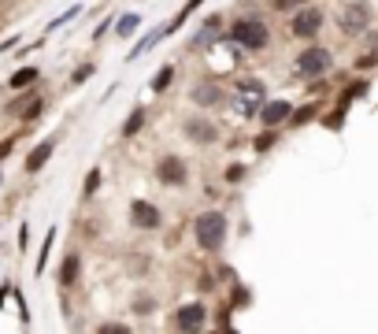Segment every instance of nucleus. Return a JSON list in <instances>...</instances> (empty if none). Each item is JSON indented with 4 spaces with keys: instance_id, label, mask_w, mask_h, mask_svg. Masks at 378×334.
I'll list each match as a JSON object with an SVG mask.
<instances>
[{
    "instance_id": "f257e3e1",
    "label": "nucleus",
    "mask_w": 378,
    "mask_h": 334,
    "mask_svg": "<svg viewBox=\"0 0 378 334\" xmlns=\"http://www.w3.org/2000/svg\"><path fill=\"white\" fill-rule=\"evenodd\" d=\"M226 238H230V215L219 212V208H204L193 215V242H197L200 253H223L226 249Z\"/></svg>"
},
{
    "instance_id": "f03ea898",
    "label": "nucleus",
    "mask_w": 378,
    "mask_h": 334,
    "mask_svg": "<svg viewBox=\"0 0 378 334\" xmlns=\"http://www.w3.org/2000/svg\"><path fill=\"white\" fill-rule=\"evenodd\" d=\"M223 45H237L245 52H267L271 49V26L264 15H237L223 34Z\"/></svg>"
},
{
    "instance_id": "7ed1b4c3",
    "label": "nucleus",
    "mask_w": 378,
    "mask_h": 334,
    "mask_svg": "<svg viewBox=\"0 0 378 334\" xmlns=\"http://www.w3.org/2000/svg\"><path fill=\"white\" fill-rule=\"evenodd\" d=\"M334 71V49L323 45V41H311V45H304L293 56V74L297 78H327V74Z\"/></svg>"
},
{
    "instance_id": "20e7f679",
    "label": "nucleus",
    "mask_w": 378,
    "mask_h": 334,
    "mask_svg": "<svg viewBox=\"0 0 378 334\" xmlns=\"http://www.w3.org/2000/svg\"><path fill=\"white\" fill-rule=\"evenodd\" d=\"M375 26V8L371 0H349V4H341L338 12V30L345 37H360L367 30Z\"/></svg>"
},
{
    "instance_id": "39448f33",
    "label": "nucleus",
    "mask_w": 378,
    "mask_h": 334,
    "mask_svg": "<svg viewBox=\"0 0 378 334\" xmlns=\"http://www.w3.org/2000/svg\"><path fill=\"white\" fill-rule=\"evenodd\" d=\"M323 26H327V12H323V8H300L297 15H289V37L293 41H319V34H323Z\"/></svg>"
},
{
    "instance_id": "423d86ee",
    "label": "nucleus",
    "mask_w": 378,
    "mask_h": 334,
    "mask_svg": "<svg viewBox=\"0 0 378 334\" xmlns=\"http://www.w3.org/2000/svg\"><path fill=\"white\" fill-rule=\"evenodd\" d=\"M208 323H212V308L200 297L175 308V331L178 334H208Z\"/></svg>"
},
{
    "instance_id": "0eeeda50",
    "label": "nucleus",
    "mask_w": 378,
    "mask_h": 334,
    "mask_svg": "<svg viewBox=\"0 0 378 334\" xmlns=\"http://www.w3.org/2000/svg\"><path fill=\"white\" fill-rule=\"evenodd\" d=\"M182 137H186L189 145H197V149H212V145H219L223 131L208 119V115L193 112V115H186V119H182Z\"/></svg>"
},
{
    "instance_id": "6e6552de",
    "label": "nucleus",
    "mask_w": 378,
    "mask_h": 334,
    "mask_svg": "<svg viewBox=\"0 0 378 334\" xmlns=\"http://www.w3.org/2000/svg\"><path fill=\"white\" fill-rule=\"evenodd\" d=\"M156 182L167 190H182L189 182V164L178 153H164L156 160Z\"/></svg>"
},
{
    "instance_id": "1a4fd4ad",
    "label": "nucleus",
    "mask_w": 378,
    "mask_h": 334,
    "mask_svg": "<svg viewBox=\"0 0 378 334\" xmlns=\"http://www.w3.org/2000/svg\"><path fill=\"white\" fill-rule=\"evenodd\" d=\"M130 227L141 231V234H156L164 227V212H160V204L145 201V197H134L130 201Z\"/></svg>"
},
{
    "instance_id": "9d476101",
    "label": "nucleus",
    "mask_w": 378,
    "mask_h": 334,
    "mask_svg": "<svg viewBox=\"0 0 378 334\" xmlns=\"http://www.w3.org/2000/svg\"><path fill=\"white\" fill-rule=\"evenodd\" d=\"M223 34H226V15L215 12V15L204 19L200 30L189 37V52H208L212 45H219V41H223Z\"/></svg>"
},
{
    "instance_id": "9b49d317",
    "label": "nucleus",
    "mask_w": 378,
    "mask_h": 334,
    "mask_svg": "<svg viewBox=\"0 0 378 334\" xmlns=\"http://www.w3.org/2000/svg\"><path fill=\"white\" fill-rule=\"evenodd\" d=\"M189 101L197 108H219L226 101V90L215 78H200V82L189 85Z\"/></svg>"
},
{
    "instance_id": "f8f14e48",
    "label": "nucleus",
    "mask_w": 378,
    "mask_h": 334,
    "mask_svg": "<svg viewBox=\"0 0 378 334\" xmlns=\"http://www.w3.org/2000/svg\"><path fill=\"white\" fill-rule=\"evenodd\" d=\"M41 112H45V97H41L37 90L15 97V101L8 104V115H15V119H23V123H34Z\"/></svg>"
},
{
    "instance_id": "ddd939ff",
    "label": "nucleus",
    "mask_w": 378,
    "mask_h": 334,
    "mask_svg": "<svg viewBox=\"0 0 378 334\" xmlns=\"http://www.w3.org/2000/svg\"><path fill=\"white\" fill-rule=\"evenodd\" d=\"M56 283H60V290H63V294H71V290L82 283V253H78V249L63 253L60 272H56Z\"/></svg>"
},
{
    "instance_id": "4468645a",
    "label": "nucleus",
    "mask_w": 378,
    "mask_h": 334,
    "mask_svg": "<svg viewBox=\"0 0 378 334\" xmlns=\"http://www.w3.org/2000/svg\"><path fill=\"white\" fill-rule=\"evenodd\" d=\"M289 115H293V104L289 101H282V97H278V101H267L260 108V126L264 131H278L282 123H289Z\"/></svg>"
},
{
    "instance_id": "2eb2a0df",
    "label": "nucleus",
    "mask_w": 378,
    "mask_h": 334,
    "mask_svg": "<svg viewBox=\"0 0 378 334\" xmlns=\"http://www.w3.org/2000/svg\"><path fill=\"white\" fill-rule=\"evenodd\" d=\"M52 153H56V137H45V142H37V145L26 153V164H23V171H26V175H37V171L45 167L49 160H52Z\"/></svg>"
},
{
    "instance_id": "dca6fc26",
    "label": "nucleus",
    "mask_w": 378,
    "mask_h": 334,
    "mask_svg": "<svg viewBox=\"0 0 378 334\" xmlns=\"http://www.w3.org/2000/svg\"><path fill=\"white\" fill-rule=\"evenodd\" d=\"M145 123H148V108L145 104H134L130 115H126V123H123V131H119V137H123V142H130V137H137V134L145 131Z\"/></svg>"
},
{
    "instance_id": "f3484780",
    "label": "nucleus",
    "mask_w": 378,
    "mask_h": 334,
    "mask_svg": "<svg viewBox=\"0 0 378 334\" xmlns=\"http://www.w3.org/2000/svg\"><path fill=\"white\" fill-rule=\"evenodd\" d=\"M156 41H164V26H156V30H148V34H145L141 41H137V45H134L130 52H126V63H134L137 56H145V52H148V49H153V45H156Z\"/></svg>"
},
{
    "instance_id": "a211bd4d",
    "label": "nucleus",
    "mask_w": 378,
    "mask_h": 334,
    "mask_svg": "<svg viewBox=\"0 0 378 334\" xmlns=\"http://www.w3.org/2000/svg\"><path fill=\"white\" fill-rule=\"evenodd\" d=\"M37 78H41V71H37V67H19L12 78H8V85H12V90H34Z\"/></svg>"
},
{
    "instance_id": "6ab92c4d",
    "label": "nucleus",
    "mask_w": 378,
    "mask_h": 334,
    "mask_svg": "<svg viewBox=\"0 0 378 334\" xmlns=\"http://www.w3.org/2000/svg\"><path fill=\"white\" fill-rule=\"evenodd\" d=\"M141 23H145V15H141V12H126V15H119V19H115V37H130Z\"/></svg>"
},
{
    "instance_id": "aec40b11",
    "label": "nucleus",
    "mask_w": 378,
    "mask_h": 334,
    "mask_svg": "<svg viewBox=\"0 0 378 334\" xmlns=\"http://www.w3.org/2000/svg\"><path fill=\"white\" fill-rule=\"evenodd\" d=\"M200 4H204V0H186V4H182V12H178V15H175V19H171V23L164 26V37H171L175 30H182V26H186V19H189L193 12H197Z\"/></svg>"
},
{
    "instance_id": "412c9836",
    "label": "nucleus",
    "mask_w": 378,
    "mask_h": 334,
    "mask_svg": "<svg viewBox=\"0 0 378 334\" xmlns=\"http://www.w3.org/2000/svg\"><path fill=\"white\" fill-rule=\"evenodd\" d=\"M171 82H175V63H164V67H160V71L153 74V82H148V90H153V93H164Z\"/></svg>"
},
{
    "instance_id": "4be33fe9",
    "label": "nucleus",
    "mask_w": 378,
    "mask_h": 334,
    "mask_svg": "<svg viewBox=\"0 0 378 334\" xmlns=\"http://www.w3.org/2000/svg\"><path fill=\"white\" fill-rule=\"evenodd\" d=\"M93 334H134V327L126 319H101L93 327Z\"/></svg>"
},
{
    "instance_id": "5701e85b",
    "label": "nucleus",
    "mask_w": 378,
    "mask_h": 334,
    "mask_svg": "<svg viewBox=\"0 0 378 334\" xmlns=\"http://www.w3.org/2000/svg\"><path fill=\"white\" fill-rule=\"evenodd\" d=\"M52 242H56V227H49L45 242H41V253H37V264H34V275H45V264H49V253H52Z\"/></svg>"
},
{
    "instance_id": "b1692460",
    "label": "nucleus",
    "mask_w": 378,
    "mask_h": 334,
    "mask_svg": "<svg viewBox=\"0 0 378 334\" xmlns=\"http://www.w3.org/2000/svg\"><path fill=\"white\" fill-rule=\"evenodd\" d=\"M316 112H319V104H300V108H293V115H289V126H304L308 119H316Z\"/></svg>"
},
{
    "instance_id": "393cba45",
    "label": "nucleus",
    "mask_w": 378,
    "mask_h": 334,
    "mask_svg": "<svg viewBox=\"0 0 378 334\" xmlns=\"http://www.w3.org/2000/svg\"><path fill=\"white\" fill-rule=\"evenodd\" d=\"M275 145H278V131H260V134L252 137V149H256V153H271Z\"/></svg>"
},
{
    "instance_id": "a878e982",
    "label": "nucleus",
    "mask_w": 378,
    "mask_h": 334,
    "mask_svg": "<svg viewBox=\"0 0 378 334\" xmlns=\"http://www.w3.org/2000/svg\"><path fill=\"white\" fill-rule=\"evenodd\" d=\"M74 15H82V4H74V8H67L63 15H56V19H52V23L45 26V34H56V30H63V26H67Z\"/></svg>"
},
{
    "instance_id": "bb28decb",
    "label": "nucleus",
    "mask_w": 378,
    "mask_h": 334,
    "mask_svg": "<svg viewBox=\"0 0 378 334\" xmlns=\"http://www.w3.org/2000/svg\"><path fill=\"white\" fill-rule=\"evenodd\" d=\"M248 301H252V294H248L245 286H230V297H226V305L230 308H245Z\"/></svg>"
},
{
    "instance_id": "cd10ccee",
    "label": "nucleus",
    "mask_w": 378,
    "mask_h": 334,
    "mask_svg": "<svg viewBox=\"0 0 378 334\" xmlns=\"http://www.w3.org/2000/svg\"><path fill=\"white\" fill-rule=\"evenodd\" d=\"M130 308L137 312V316H148V312H156V297H148V294H137Z\"/></svg>"
},
{
    "instance_id": "c85d7f7f",
    "label": "nucleus",
    "mask_w": 378,
    "mask_h": 334,
    "mask_svg": "<svg viewBox=\"0 0 378 334\" xmlns=\"http://www.w3.org/2000/svg\"><path fill=\"white\" fill-rule=\"evenodd\" d=\"M96 190H101V167H93V171H89V175H85V186H82V197H85V201H89V197H93V193H96Z\"/></svg>"
},
{
    "instance_id": "c756f323",
    "label": "nucleus",
    "mask_w": 378,
    "mask_h": 334,
    "mask_svg": "<svg viewBox=\"0 0 378 334\" xmlns=\"http://www.w3.org/2000/svg\"><path fill=\"white\" fill-rule=\"evenodd\" d=\"M271 8H275V12H289V15H297L300 8H308V0H271Z\"/></svg>"
},
{
    "instance_id": "7c9ffc66",
    "label": "nucleus",
    "mask_w": 378,
    "mask_h": 334,
    "mask_svg": "<svg viewBox=\"0 0 378 334\" xmlns=\"http://www.w3.org/2000/svg\"><path fill=\"white\" fill-rule=\"evenodd\" d=\"M12 297H15V305H19V319H23V327H26V323H30V305H26L23 290H12Z\"/></svg>"
},
{
    "instance_id": "2f4dec72",
    "label": "nucleus",
    "mask_w": 378,
    "mask_h": 334,
    "mask_svg": "<svg viewBox=\"0 0 378 334\" xmlns=\"http://www.w3.org/2000/svg\"><path fill=\"white\" fill-rule=\"evenodd\" d=\"M93 71H96V67H93V63H82V67H78V71H74V74H71V82H74V85H82V82H89V74H93Z\"/></svg>"
},
{
    "instance_id": "473e14b6",
    "label": "nucleus",
    "mask_w": 378,
    "mask_h": 334,
    "mask_svg": "<svg viewBox=\"0 0 378 334\" xmlns=\"http://www.w3.org/2000/svg\"><path fill=\"white\" fill-rule=\"evenodd\" d=\"M223 178H226V182H241V178H245V164H230V167L223 171Z\"/></svg>"
},
{
    "instance_id": "72a5a7b5",
    "label": "nucleus",
    "mask_w": 378,
    "mask_h": 334,
    "mask_svg": "<svg viewBox=\"0 0 378 334\" xmlns=\"http://www.w3.org/2000/svg\"><path fill=\"white\" fill-rule=\"evenodd\" d=\"M12 290H15V283H0V308L8 305V297H12Z\"/></svg>"
},
{
    "instance_id": "f704fd0d",
    "label": "nucleus",
    "mask_w": 378,
    "mask_h": 334,
    "mask_svg": "<svg viewBox=\"0 0 378 334\" xmlns=\"http://www.w3.org/2000/svg\"><path fill=\"white\" fill-rule=\"evenodd\" d=\"M12 149H15V137H4V142H0V160L12 156Z\"/></svg>"
},
{
    "instance_id": "c9c22d12",
    "label": "nucleus",
    "mask_w": 378,
    "mask_h": 334,
    "mask_svg": "<svg viewBox=\"0 0 378 334\" xmlns=\"http://www.w3.org/2000/svg\"><path fill=\"white\" fill-rule=\"evenodd\" d=\"M26 245H30V227L23 223V227H19V249H26Z\"/></svg>"
},
{
    "instance_id": "e433bc0d",
    "label": "nucleus",
    "mask_w": 378,
    "mask_h": 334,
    "mask_svg": "<svg viewBox=\"0 0 378 334\" xmlns=\"http://www.w3.org/2000/svg\"><path fill=\"white\" fill-rule=\"evenodd\" d=\"M108 30H112V19H104V23H101V26H96V30H93V37H104V34H108Z\"/></svg>"
},
{
    "instance_id": "4c0bfd02",
    "label": "nucleus",
    "mask_w": 378,
    "mask_h": 334,
    "mask_svg": "<svg viewBox=\"0 0 378 334\" xmlns=\"http://www.w3.org/2000/svg\"><path fill=\"white\" fill-rule=\"evenodd\" d=\"M367 34H371V30H367ZM367 45H371V56H378V34H371V41H367Z\"/></svg>"
},
{
    "instance_id": "58836bf2",
    "label": "nucleus",
    "mask_w": 378,
    "mask_h": 334,
    "mask_svg": "<svg viewBox=\"0 0 378 334\" xmlns=\"http://www.w3.org/2000/svg\"><path fill=\"white\" fill-rule=\"evenodd\" d=\"M12 45H19V37H8V41H4V45H0V56H4V52H8V49H12Z\"/></svg>"
},
{
    "instance_id": "ea45409f",
    "label": "nucleus",
    "mask_w": 378,
    "mask_h": 334,
    "mask_svg": "<svg viewBox=\"0 0 378 334\" xmlns=\"http://www.w3.org/2000/svg\"><path fill=\"white\" fill-rule=\"evenodd\" d=\"M219 334H241V331H237V327H226V331H219Z\"/></svg>"
},
{
    "instance_id": "a19ab883",
    "label": "nucleus",
    "mask_w": 378,
    "mask_h": 334,
    "mask_svg": "<svg viewBox=\"0 0 378 334\" xmlns=\"http://www.w3.org/2000/svg\"><path fill=\"white\" fill-rule=\"evenodd\" d=\"M0 186H4V171H0Z\"/></svg>"
}]
</instances>
